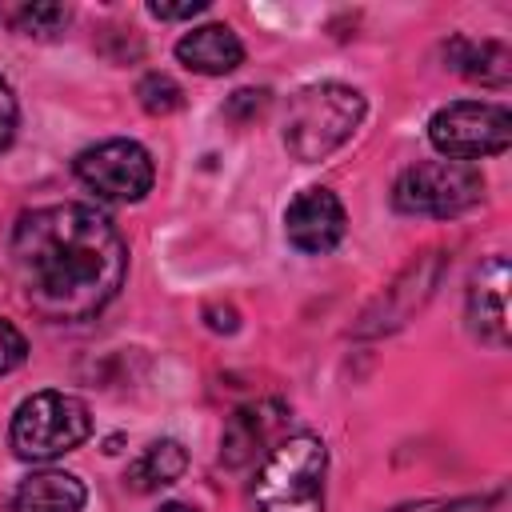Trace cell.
Wrapping results in <instances>:
<instances>
[{
    "mask_svg": "<svg viewBox=\"0 0 512 512\" xmlns=\"http://www.w3.org/2000/svg\"><path fill=\"white\" fill-rule=\"evenodd\" d=\"M12 272L32 312L52 324H80L120 292L128 248L104 212L44 204L12 228Z\"/></svg>",
    "mask_w": 512,
    "mask_h": 512,
    "instance_id": "cell-1",
    "label": "cell"
},
{
    "mask_svg": "<svg viewBox=\"0 0 512 512\" xmlns=\"http://www.w3.org/2000/svg\"><path fill=\"white\" fill-rule=\"evenodd\" d=\"M360 120H364V96L348 84L324 80L292 96L284 116V144L296 160L312 164L324 160L332 148H340Z\"/></svg>",
    "mask_w": 512,
    "mask_h": 512,
    "instance_id": "cell-2",
    "label": "cell"
},
{
    "mask_svg": "<svg viewBox=\"0 0 512 512\" xmlns=\"http://www.w3.org/2000/svg\"><path fill=\"white\" fill-rule=\"evenodd\" d=\"M328 448L308 436H284L260 464L252 496L260 512H324Z\"/></svg>",
    "mask_w": 512,
    "mask_h": 512,
    "instance_id": "cell-3",
    "label": "cell"
},
{
    "mask_svg": "<svg viewBox=\"0 0 512 512\" xmlns=\"http://www.w3.org/2000/svg\"><path fill=\"white\" fill-rule=\"evenodd\" d=\"M92 432V412L72 392H36L12 416V452L20 460H56L80 448Z\"/></svg>",
    "mask_w": 512,
    "mask_h": 512,
    "instance_id": "cell-4",
    "label": "cell"
},
{
    "mask_svg": "<svg viewBox=\"0 0 512 512\" xmlns=\"http://www.w3.org/2000/svg\"><path fill=\"white\" fill-rule=\"evenodd\" d=\"M484 176L464 160H420L404 168L392 184V204L408 216H460L480 204Z\"/></svg>",
    "mask_w": 512,
    "mask_h": 512,
    "instance_id": "cell-5",
    "label": "cell"
},
{
    "mask_svg": "<svg viewBox=\"0 0 512 512\" xmlns=\"http://www.w3.org/2000/svg\"><path fill=\"white\" fill-rule=\"evenodd\" d=\"M428 140L444 160H480L496 156L512 140V116L504 104H484V100H456L440 108L428 120Z\"/></svg>",
    "mask_w": 512,
    "mask_h": 512,
    "instance_id": "cell-6",
    "label": "cell"
},
{
    "mask_svg": "<svg viewBox=\"0 0 512 512\" xmlns=\"http://www.w3.org/2000/svg\"><path fill=\"white\" fill-rule=\"evenodd\" d=\"M76 176L100 196L116 204H132L152 188V156L136 140H100L76 156Z\"/></svg>",
    "mask_w": 512,
    "mask_h": 512,
    "instance_id": "cell-7",
    "label": "cell"
},
{
    "mask_svg": "<svg viewBox=\"0 0 512 512\" xmlns=\"http://www.w3.org/2000/svg\"><path fill=\"white\" fill-rule=\"evenodd\" d=\"M344 204L332 188H304L292 196L288 212H284V232L292 240V248L308 252V256H324L344 240Z\"/></svg>",
    "mask_w": 512,
    "mask_h": 512,
    "instance_id": "cell-8",
    "label": "cell"
},
{
    "mask_svg": "<svg viewBox=\"0 0 512 512\" xmlns=\"http://www.w3.org/2000/svg\"><path fill=\"white\" fill-rule=\"evenodd\" d=\"M468 320L472 332L488 344H508V264L488 260L468 288Z\"/></svg>",
    "mask_w": 512,
    "mask_h": 512,
    "instance_id": "cell-9",
    "label": "cell"
},
{
    "mask_svg": "<svg viewBox=\"0 0 512 512\" xmlns=\"http://www.w3.org/2000/svg\"><path fill=\"white\" fill-rule=\"evenodd\" d=\"M176 60L200 76H224L244 60V44L228 24H200L176 40Z\"/></svg>",
    "mask_w": 512,
    "mask_h": 512,
    "instance_id": "cell-10",
    "label": "cell"
},
{
    "mask_svg": "<svg viewBox=\"0 0 512 512\" xmlns=\"http://www.w3.org/2000/svg\"><path fill=\"white\" fill-rule=\"evenodd\" d=\"M84 508V484L72 472H32L12 492V512H80Z\"/></svg>",
    "mask_w": 512,
    "mask_h": 512,
    "instance_id": "cell-11",
    "label": "cell"
},
{
    "mask_svg": "<svg viewBox=\"0 0 512 512\" xmlns=\"http://www.w3.org/2000/svg\"><path fill=\"white\" fill-rule=\"evenodd\" d=\"M444 56H448V64H452L460 76L480 80V84L504 88L508 76H512V56H508V48L496 44V40H480V44H476V40L456 36V40L444 48Z\"/></svg>",
    "mask_w": 512,
    "mask_h": 512,
    "instance_id": "cell-12",
    "label": "cell"
},
{
    "mask_svg": "<svg viewBox=\"0 0 512 512\" xmlns=\"http://www.w3.org/2000/svg\"><path fill=\"white\" fill-rule=\"evenodd\" d=\"M184 468H188V452H184L180 440H152V444L128 464L124 480H128V488H136V492H156V488L176 484V480L184 476Z\"/></svg>",
    "mask_w": 512,
    "mask_h": 512,
    "instance_id": "cell-13",
    "label": "cell"
},
{
    "mask_svg": "<svg viewBox=\"0 0 512 512\" xmlns=\"http://www.w3.org/2000/svg\"><path fill=\"white\" fill-rule=\"evenodd\" d=\"M0 16L20 36H36V40L56 36L68 24V8H60V4H16V8H0Z\"/></svg>",
    "mask_w": 512,
    "mask_h": 512,
    "instance_id": "cell-14",
    "label": "cell"
},
{
    "mask_svg": "<svg viewBox=\"0 0 512 512\" xmlns=\"http://www.w3.org/2000/svg\"><path fill=\"white\" fill-rule=\"evenodd\" d=\"M136 96H140V108L152 112V116H168V112H176V108L184 104L180 84H176L172 76H164V72H148V76L136 84Z\"/></svg>",
    "mask_w": 512,
    "mask_h": 512,
    "instance_id": "cell-15",
    "label": "cell"
},
{
    "mask_svg": "<svg viewBox=\"0 0 512 512\" xmlns=\"http://www.w3.org/2000/svg\"><path fill=\"white\" fill-rule=\"evenodd\" d=\"M24 356H28V340H24V332H20L12 320L0 316V376L12 372V368H20Z\"/></svg>",
    "mask_w": 512,
    "mask_h": 512,
    "instance_id": "cell-16",
    "label": "cell"
},
{
    "mask_svg": "<svg viewBox=\"0 0 512 512\" xmlns=\"http://www.w3.org/2000/svg\"><path fill=\"white\" fill-rule=\"evenodd\" d=\"M16 116H20V108H16V96H12V84L0 76V152L12 144V136H16Z\"/></svg>",
    "mask_w": 512,
    "mask_h": 512,
    "instance_id": "cell-17",
    "label": "cell"
},
{
    "mask_svg": "<svg viewBox=\"0 0 512 512\" xmlns=\"http://www.w3.org/2000/svg\"><path fill=\"white\" fill-rule=\"evenodd\" d=\"M148 12L156 20H192L200 12H208V0H180V4H164V0H152Z\"/></svg>",
    "mask_w": 512,
    "mask_h": 512,
    "instance_id": "cell-18",
    "label": "cell"
},
{
    "mask_svg": "<svg viewBox=\"0 0 512 512\" xmlns=\"http://www.w3.org/2000/svg\"><path fill=\"white\" fill-rule=\"evenodd\" d=\"M396 512H484V500H432V504H408V508H396Z\"/></svg>",
    "mask_w": 512,
    "mask_h": 512,
    "instance_id": "cell-19",
    "label": "cell"
},
{
    "mask_svg": "<svg viewBox=\"0 0 512 512\" xmlns=\"http://www.w3.org/2000/svg\"><path fill=\"white\" fill-rule=\"evenodd\" d=\"M160 512H196V508H188V504H176V500H172V504H164Z\"/></svg>",
    "mask_w": 512,
    "mask_h": 512,
    "instance_id": "cell-20",
    "label": "cell"
}]
</instances>
